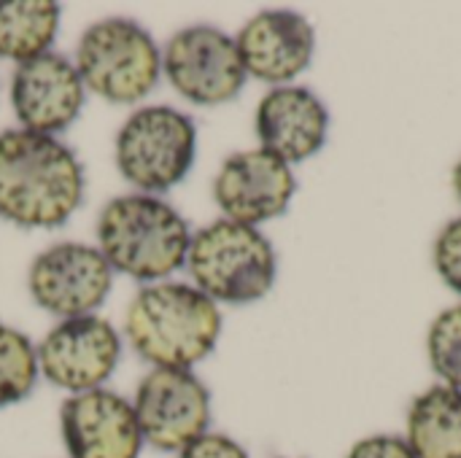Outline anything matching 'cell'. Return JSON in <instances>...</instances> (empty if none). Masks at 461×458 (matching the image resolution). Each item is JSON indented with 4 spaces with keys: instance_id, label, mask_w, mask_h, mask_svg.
<instances>
[{
    "instance_id": "obj_1",
    "label": "cell",
    "mask_w": 461,
    "mask_h": 458,
    "mask_svg": "<svg viewBox=\"0 0 461 458\" xmlns=\"http://www.w3.org/2000/svg\"><path fill=\"white\" fill-rule=\"evenodd\" d=\"M84 173L73 151L51 135H0V216L19 227H59L81 205Z\"/></svg>"
},
{
    "instance_id": "obj_2",
    "label": "cell",
    "mask_w": 461,
    "mask_h": 458,
    "mask_svg": "<svg viewBox=\"0 0 461 458\" xmlns=\"http://www.w3.org/2000/svg\"><path fill=\"white\" fill-rule=\"evenodd\" d=\"M124 332L146 362L162 370H189L216 348L221 313L200 289L157 283L135 294Z\"/></svg>"
},
{
    "instance_id": "obj_3",
    "label": "cell",
    "mask_w": 461,
    "mask_h": 458,
    "mask_svg": "<svg viewBox=\"0 0 461 458\" xmlns=\"http://www.w3.org/2000/svg\"><path fill=\"white\" fill-rule=\"evenodd\" d=\"M100 254L105 262L138 281H157L176 273L189 254L186 221L151 194L111 200L97 221Z\"/></svg>"
},
{
    "instance_id": "obj_4",
    "label": "cell",
    "mask_w": 461,
    "mask_h": 458,
    "mask_svg": "<svg viewBox=\"0 0 461 458\" xmlns=\"http://www.w3.org/2000/svg\"><path fill=\"white\" fill-rule=\"evenodd\" d=\"M186 267L197 289L213 302L246 305L262 300L276 283V251L270 240L246 224L221 219L194 235Z\"/></svg>"
},
{
    "instance_id": "obj_5",
    "label": "cell",
    "mask_w": 461,
    "mask_h": 458,
    "mask_svg": "<svg viewBox=\"0 0 461 458\" xmlns=\"http://www.w3.org/2000/svg\"><path fill=\"white\" fill-rule=\"evenodd\" d=\"M81 81L111 103L143 100L159 76V51L151 35L130 19H103L78 43Z\"/></svg>"
},
{
    "instance_id": "obj_6",
    "label": "cell",
    "mask_w": 461,
    "mask_h": 458,
    "mask_svg": "<svg viewBox=\"0 0 461 458\" xmlns=\"http://www.w3.org/2000/svg\"><path fill=\"white\" fill-rule=\"evenodd\" d=\"M197 130L192 119L167 105L140 108L116 138L122 175L143 192L173 189L192 167Z\"/></svg>"
},
{
    "instance_id": "obj_7",
    "label": "cell",
    "mask_w": 461,
    "mask_h": 458,
    "mask_svg": "<svg viewBox=\"0 0 461 458\" xmlns=\"http://www.w3.org/2000/svg\"><path fill=\"white\" fill-rule=\"evenodd\" d=\"M143 443L157 451H184L211 424V394L189 370L149 373L132 402Z\"/></svg>"
},
{
    "instance_id": "obj_8",
    "label": "cell",
    "mask_w": 461,
    "mask_h": 458,
    "mask_svg": "<svg viewBox=\"0 0 461 458\" xmlns=\"http://www.w3.org/2000/svg\"><path fill=\"white\" fill-rule=\"evenodd\" d=\"M162 65L173 89L197 105L227 103L238 97L246 84V67L235 40L208 24L186 27L173 35Z\"/></svg>"
},
{
    "instance_id": "obj_9",
    "label": "cell",
    "mask_w": 461,
    "mask_h": 458,
    "mask_svg": "<svg viewBox=\"0 0 461 458\" xmlns=\"http://www.w3.org/2000/svg\"><path fill=\"white\" fill-rule=\"evenodd\" d=\"M122 354L116 329L97 316L65 319L57 324L38 348L43 375L68 391H95L111 378Z\"/></svg>"
},
{
    "instance_id": "obj_10",
    "label": "cell",
    "mask_w": 461,
    "mask_h": 458,
    "mask_svg": "<svg viewBox=\"0 0 461 458\" xmlns=\"http://www.w3.org/2000/svg\"><path fill=\"white\" fill-rule=\"evenodd\" d=\"M27 283L43 310L78 319L103 305L111 289V265L97 248L59 243L32 262Z\"/></svg>"
},
{
    "instance_id": "obj_11",
    "label": "cell",
    "mask_w": 461,
    "mask_h": 458,
    "mask_svg": "<svg viewBox=\"0 0 461 458\" xmlns=\"http://www.w3.org/2000/svg\"><path fill=\"white\" fill-rule=\"evenodd\" d=\"M297 181L286 162L265 148H251L232 154L213 184L219 208L230 221L254 227L281 216L292 197Z\"/></svg>"
},
{
    "instance_id": "obj_12",
    "label": "cell",
    "mask_w": 461,
    "mask_h": 458,
    "mask_svg": "<svg viewBox=\"0 0 461 458\" xmlns=\"http://www.w3.org/2000/svg\"><path fill=\"white\" fill-rule=\"evenodd\" d=\"M70 458H138L143 435L132 405L105 389L70 397L59 410Z\"/></svg>"
},
{
    "instance_id": "obj_13",
    "label": "cell",
    "mask_w": 461,
    "mask_h": 458,
    "mask_svg": "<svg viewBox=\"0 0 461 458\" xmlns=\"http://www.w3.org/2000/svg\"><path fill=\"white\" fill-rule=\"evenodd\" d=\"M11 103L30 132L51 135L65 130L84 105V81L59 54H41L19 62L11 81Z\"/></svg>"
},
{
    "instance_id": "obj_14",
    "label": "cell",
    "mask_w": 461,
    "mask_h": 458,
    "mask_svg": "<svg viewBox=\"0 0 461 458\" xmlns=\"http://www.w3.org/2000/svg\"><path fill=\"white\" fill-rule=\"evenodd\" d=\"M235 46L246 73L267 84H286L311 65L316 32L297 11H262L243 24Z\"/></svg>"
},
{
    "instance_id": "obj_15",
    "label": "cell",
    "mask_w": 461,
    "mask_h": 458,
    "mask_svg": "<svg viewBox=\"0 0 461 458\" xmlns=\"http://www.w3.org/2000/svg\"><path fill=\"white\" fill-rule=\"evenodd\" d=\"M330 130L327 105L305 86H278L257 108V135L262 148L294 165L321 151Z\"/></svg>"
},
{
    "instance_id": "obj_16",
    "label": "cell",
    "mask_w": 461,
    "mask_h": 458,
    "mask_svg": "<svg viewBox=\"0 0 461 458\" xmlns=\"http://www.w3.org/2000/svg\"><path fill=\"white\" fill-rule=\"evenodd\" d=\"M405 443L416 458H461V391L432 386L408 410Z\"/></svg>"
},
{
    "instance_id": "obj_17",
    "label": "cell",
    "mask_w": 461,
    "mask_h": 458,
    "mask_svg": "<svg viewBox=\"0 0 461 458\" xmlns=\"http://www.w3.org/2000/svg\"><path fill=\"white\" fill-rule=\"evenodd\" d=\"M59 24V5L51 0H0V57L27 62L49 51Z\"/></svg>"
},
{
    "instance_id": "obj_18",
    "label": "cell",
    "mask_w": 461,
    "mask_h": 458,
    "mask_svg": "<svg viewBox=\"0 0 461 458\" xmlns=\"http://www.w3.org/2000/svg\"><path fill=\"white\" fill-rule=\"evenodd\" d=\"M38 378V354L32 343L0 324V408L22 402Z\"/></svg>"
},
{
    "instance_id": "obj_19",
    "label": "cell",
    "mask_w": 461,
    "mask_h": 458,
    "mask_svg": "<svg viewBox=\"0 0 461 458\" xmlns=\"http://www.w3.org/2000/svg\"><path fill=\"white\" fill-rule=\"evenodd\" d=\"M427 351L432 370L443 378V386L461 391V305L443 310L427 335Z\"/></svg>"
},
{
    "instance_id": "obj_20",
    "label": "cell",
    "mask_w": 461,
    "mask_h": 458,
    "mask_svg": "<svg viewBox=\"0 0 461 458\" xmlns=\"http://www.w3.org/2000/svg\"><path fill=\"white\" fill-rule=\"evenodd\" d=\"M435 267L440 278L461 294V216L443 227L435 243Z\"/></svg>"
},
{
    "instance_id": "obj_21",
    "label": "cell",
    "mask_w": 461,
    "mask_h": 458,
    "mask_svg": "<svg viewBox=\"0 0 461 458\" xmlns=\"http://www.w3.org/2000/svg\"><path fill=\"white\" fill-rule=\"evenodd\" d=\"M178 458H249V454L232 437L205 432L203 437L189 443L184 451H178Z\"/></svg>"
},
{
    "instance_id": "obj_22",
    "label": "cell",
    "mask_w": 461,
    "mask_h": 458,
    "mask_svg": "<svg viewBox=\"0 0 461 458\" xmlns=\"http://www.w3.org/2000/svg\"><path fill=\"white\" fill-rule=\"evenodd\" d=\"M348 458H416L413 451L408 448V443L402 437L394 435H375V437H365L359 440Z\"/></svg>"
},
{
    "instance_id": "obj_23",
    "label": "cell",
    "mask_w": 461,
    "mask_h": 458,
    "mask_svg": "<svg viewBox=\"0 0 461 458\" xmlns=\"http://www.w3.org/2000/svg\"><path fill=\"white\" fill-rule=\"evenodd\" d=\"M454 189H456V194H459L461 200V162L456 165V170H454Z\"/></svg>"
}]
</instances>
